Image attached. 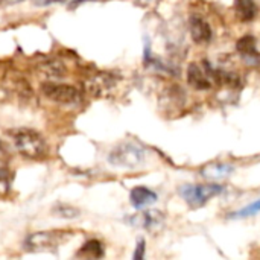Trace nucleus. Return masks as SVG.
Segmentation results:
<instances>
[{"mask_svg": "<svg viewBox=\"0 0 260 260\" xmlns=\"http://www.w3.org/2000/svg\"><path fill=\"white\" fill-rule=\"evenodd\" d=\"M224 192V187L221 184H184L178 189L180 197L193 209L203 207L206 203H209L212 198L221 195Z\"/></svg>", "mask_w": 260, "mask_h": 260, "instance_id": "obj_2", "label": "nucleus"}, {"mask_svg": "<svg viewBox=\"0 0 260 260\" xmlns=\"http://www.w3.org/2000/svg\"><path fill=\"white\" fill-rule=\"evenodd\" d=\"M11 190V172L9 168L0 161V200L6 198Z\"/></svg>", "mask_w": 260, "mask_h": 260, "instance_id": "obj_15", "label": "nucleus"}, {"mask_svg": "<svg viewBox=\"0 0 260 260\" xmlns=\"http://www.w3.org/2000/svg\"><path fill=\"white\" fill-rule=\"evenodd\" d=\"M11 140L15 146V149L32 160H40L43 157H46L47 154V143L44 140V137L29 128H17L9 131Z\"/></svg>", "mask_w": 260, "mask_h": 260, "instance_id": "obj_1", "label": "nucleus"}, {"mask_svg": "<svg viewBox=\"0 0 260 260\" xmlns=\"http://www.w3.org/2000/svg\"><path fill=\"white\" fill-rule=\"evenodd\" d=\"M235 171V168L229 163H209L206 166L201 168L200 174L203 178L206 180H210V181H218V180H222V178H227L232 172Z\"/></svg>", "mask_w": 260, "mask_h": 260, "instance_id": "obj_11", "label": "nucleus"}, {"mask_svg": "<svg viewBox=\"0 0 260 260\" xmlns=\"http://www.w3.org/2000/svg\"><path fill=\"white\" fill-rule=\"evenodd\" d=\"M187 82L195 90H210L212 88V79L206 69H203L200 64L192 62L187 67Z\"/></svg>", "mask_w": 260, "mask_h": 260, "instance_id": "obj_9", "label": "nucleus"}, {"mask_svg": "<svg viewBox=\"0 0 260 260\" xmlns=\"http://www.w3.org/2000/svg\"><path fill=\"white\" fill-rule=\"evenodd\" d=\"M55 215L61 216V218H67V219H72V218H76L79 216V212L75 209V207H70V206H59L53 210Z\"/></svg>", "mask_w": 260, "mask_h": 260, "instance_id": "obj_17", "label": "nucleus"}, {"mask_svg": "<svg viewBox=\"0 0 260 260\" xmlns=\"http://www.w3.org/2000/svg\"><path fill=\"white\" fill-rule=\"evenodd\" d=\"M235 9L242 21H251L257 14V6L254 0H235Z\"/></svg>", "mask_w": 260, "mask_h": 260, "instance_id": "obj_13", "label": "nucleus"}, {"mask_svg": "<svg viewBox=\"0 0 260 260\" xmlns=\"http://www.w3.org/2000/svg\"><path fill=\"white\" fill-rule=\"evenodd\" d=\"M129 201L136 209H143L157 201V193L145 186H137L129 193Z\"/></svg>", "mask_w": 260, "mask_h": 260, "instance_id": "obj_12", "label": "nucleus"}, {"mask_svg": "<svg viewBox=\"0 0 260 260\" xmlns=\"http://www.w3.org/2000/svg\"><path fill=\"white\" fill-rule=\"evenodd\" d=\"M43 93L52 99L56 104L61 105H76L81 102V94L79 91L67 84H58V82H47L43 85Z\"/></svg>", "mask_w": 260, "mask_h": 260, "instance_id": "obj_5", "label": "nucleus"}, {"mask_svg": "<svg viewBox=\"0 0 260 260\" xmlns=\"http://www.w3.org/2000/svg\"><path fill=\"white\" fill-rule=\"evenodd\" d=\"M145 241L140 239L137 242V247H136V253H134V259H143L145 257Z\"/></svg>", "mask_w": 260, "mask_h": 260, "instance_id": "obj_18", "label": "nucleus"}, {"mask_svg": "<svg viewBox=\"0 0 260 260\" xmlns=\"http://www.w3.org/2000/svg\"><path fill=\"white\" fill-rule=\"evenodd\" d=\"M79 254L87 256V257H93V259H99L104 256V247L99 241H88L79 251Z\"/></svg>", "mask_w": 260, "mask_h": 260, "instance_id": "obj_14", "label": "nucleus"}, {"mask_svg": "<svg viewBox=\"0 0 260 260\" xmlns=\"http://www.w3.org/2000/svg\"><path fill=\"white\" fill-rule=\"evenodd\" d=\"M189 32L197 44H209L213 37L210 24L200 15H192L189 18Z\"/></svg>", "mask_w": 260, "mask_h": 260, "instance_id": "obj_7", "label": "nucleus"}, {"mask_svg": "<svg viewBox=\"0 0 260 260\" xmlns=\"http://www.w3.org/2000/svg\"><path fill=\"white\" fill-rule=\"evenodd\" d=\"M116 85V79L113 75L110 73H99L91 76L87 82V91L93 96H105L107 93H110Z\"/></svg>", "mask_w": 260, "mask_h": 260, "instance_id": "obj_8", "label": "nucleus"}, {"mask_svg": "<svg viewBox=\"0 0 260 260\" xmlns=\"http://www.w3.org/2000/svg\"><path fill=\"white\" fill-rule=\"evenodd\" d=\"M108 161L117 168H137L145 161V151L134 143H122L110 152Z\"/></svg>", "mask_w": 260, "mask_h": 260, "instance_id": "obj_4", "label": "nucleus"}, {"mask_svg": "<svg viewBox=\"0 0 260 260\" xmlns=\"http://www.w3.org/2000/svg\"><path fill=\"white\" fill-rule=\"evenodd\" d=\"M126 221L133 227H139V229H145V230H149V232H155V230L163 227L165 215L160 210H145V212H139V213L126 218Z\"/></svg>", "mask_w": 260, "mask_h": 260, "instance_id": "obj_6", "label": "nucleus"}, {"mask_svg": "<svg viewBox=\"0 0 260 260\" xmlns=\"http://www.w3.org/2000/svg\"><path fill=\"white\" fill-rule=\"evenodd\" d=\"M236 49L241 55V58L248 64V66H257L260 62V53L256 46V40L251 35H245L242 37L238 44Z\"/></svg>", "mask_w": 260, "mask_h": 260, "instance_id": "obj_10", "label": "nucleus"}, {"mask_svg": "<svg viewBox=\"0 0 260 260\" xmlns=\"http://www.w3.org/2000/svg\"><path fill=\"white\" fill-rule=\"evenodd\" d=\"M257 213H260V200L248 204L247 207H244V209H241V210H238L235 213H232L230 218H247V216H254Z\"/></svg>", "mask_w": 260, "mask_h": 260, "instance_id": "obj_16", "label": "nucleus"}, {"mask_svg": "<svg viewBox=\"0 0 260 260\" xmlns=\"http://www.w3.org/2000/svg\"><path fill=\"white\" fill-rule=\"evenodd\" d=\"M70 238V232L66 230H50V232H38L30 235L24 241V248L27 251H46L53 250L62 245Z\"/></svg>", "mask_w": 260, "mask_h": 260, "instance_id": "obj_3", "label": "nucleus"}]
</instances>
